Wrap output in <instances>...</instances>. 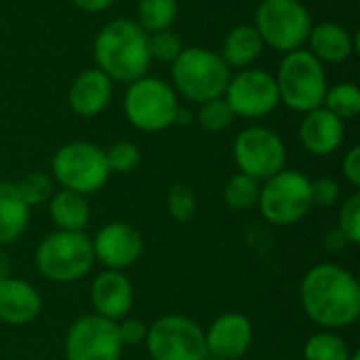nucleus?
<instances>
[{
	"label": "nucleus",
	"instance_id": "1",
	"mask_svg": "<svg viewBox=\"0 0 360 360\" xmlns=\"http://www.w3.org/2000/svg\"><path fill=\"white\" fill-rule=\"evenodd\" d=\"M300 304L304 314L321 329H346L360 316L359 281L344 266L316 264L300 283Z\"/></svg>",
	"mask_w": 360,
	"mask_h": 360
},
{
	"label": "nucleus",
	"instance_id": "2",
	"mask_svg": "<svg viewBox=\"0 0 360 360\" xmlns=\"http://www.w3.org/2000/svg\"><path fill=\"white\" fill-rule=\"evenodd\" d=\"M95 68L114 84L148 76L152 65L150 34L135 19H112L97 32L93 40Z\"/></svg>",
	"mask_w": 360,
	"mask_h": 360
},
{
	"label": "nucleus",
	"instance_id": "3",
	"mask_svg": "<svg viewBox=\"0 0 360 360\" xmlns=\"http://www.w3.org/2000/svg\"><path fill=\"white\" fill-rule=\"evenodd\" d=\"M232 70L219 53L205 46H186L171 63V86L177 97L192 103H207L224 97Z\"/></svg>",
	"mask_w": 360,
	"mask_h": 360
},
{
	"label": "nucleus",
	"instance_id": "4",
	"mask_svg": "<svg viewBox=\"0 0 360 360\" xmlns=\"http://www.w3.org/2000/svg\"><path fill=\"white\" fill-rule=\"evenodd\" d=\"M274 80L281 103L300 114L321 108L329 89L325 65L308 49L285 53Z\"/></svg>",
	"mask_w": 360,
	"mask_h": 360
},
{
	"label": "nucleus",
	"instance_id": "5",
	"mask_svg": "<svg viewBox=\"0 0 360 360\" xmlns=\"http://www.w3.org/2000/svg\"><path fill=\"white\" fill-rule=\"evenodd\" d=\"M34 264L40 276L51 283L68 285L82 281L95 266L91 236L86 232L55 230L36 247Z\"/></svg>",
	"mask_w": 360,
	"mask_h": 360
},
{
	"label": "nucleus",
	"instance_id": "6",
	"mask_svg": "<svg viewBox=\"0 0 360 360\" xmlns=\"http://www.w3.org/2000/svg\"><path fill=\"white\" fill-rule=\"evenodd\" d=\"M312 25V13L302 0H259L253 15L264 46L283 55L304 49Z\"/></svg>",
	"mask_w": 360,
	"mask_h": 360
},
{
	"label": "nucleus",
	"instance_id": "7",
	"mask_svg": "<svg viewBox=\"0 0 360 360\" xmlns=\"http://www.w3.org/2000/svg\"><path fill=\"white\" fill-rule=\"evenodd\" d=\"M110 169L105 160V150L91 141H68L53 154L51 177L61 190H70L82 196L99 192L108 179Z\"/></svg>",
	"mask_w": 360,
	"mask_h": 360
},
{
	"label": "nucleus",
	"instance_id": "8",
	"mask_svg": "<svg viewBox=\"0 0 360 360\" xmlns=\"http://www.w3.org/2000/svg\"><path fill=\"white\" fill-rule=\"evenodd\" d=\"M177 108L179 97L162 78L141 76L124 91V116L141 133H160L173 127Z\"/></svg>",
	"mask_w": 360,
	"mask_h": 360
},
{
	"label": "nucleus",
	"instance_id": "9",
	"mask_svg": "<svg viewBox=\"0 0 360 360\" xmlns=\"http://www.w3.org/2000/svg\"><path fill=\"white\" fill-rule=\"evenodd\" d=\"M257 207L262 217L272 226H293L302 221L314 207L308 175L295 169L278 171L262 181Z\"/></svg>",
	"mask_w": 360,
	"mask_h": 360
},
{
	"label": "nucleus",
	"instance_id": "10",
	"mask_svg": "<svg viewBox=\"0 0 360 360\" xmlns=\"http://www.w3.org/2000/svg\"><path fill=\"white\" fill-rule=\"evenodd\" d=\"M232 156L238 173H245L262 184L285 169L287 146L270 127L251 124L234 137Z\"/></svg>",
	"mask_w": 360,
	"mask_h": 360
},
{
	"label": "nucleus",
	"instance_id": "11",
	"mask_svg": "<svg viewBox=\"0 0 360 360\" xmlns=\"http://www.w3.org/2000/svg\"><path fill=\"white\" fill-rule=\"evenodd\" d=\"M146 348L152 360H202L205 329L184 314H167L148 325Z\"/></svg>",
	"mask_w": 360,
	"mask_h": 360
},
{
	"label": "nucleus",
	"instance_id": "12",
	"mask_svg": "<svg viewBox=\"0 0 360 360\" xmlns=\"http://www.w3.org/2000/svg\"><path fill=\"white\" fill-rule=\"evenodd\" d=\"M224 99L234 116L245 120H262L281 103L274 74L255 65L238 70L234 76H230Z\"/></svg>",
	"mask_w": 360,
	"mask_h": 360
},
{
	"label": "nucleus",
	"instance_id": "13",
	"mask_svg": "<svg viewBox=\"0 0 360 360\" xmlns=\"http://www.w3.org/2000/svg\"><path fill=\"white\" fill-rule=\"evenodd\" d=\"M122 350L116 323L95 312L76 319L63 342L65 360H120Z\"/></svg>",
	"mask_w": 360,
	"mask_h": 360
},
{
	"label": "nucleus",
	"instance_id": "14",
	"mask_svg": "<svg viewBox=\"0 0 360 360\" xmlns=\"http://www.w3.org/2000/svg\"><path fill=\"white\" fill-rule=\"evenodd\" d=\"M95 262H99L105 270H127L135 266L143 253V236L141 232L127 221H110L97 230L91 238Z\"/></svg>",
	"mask_w": 360,
	"mask_h": 360
},
{
	"label": "nucleus",
	"instance_id": "15",
	"mask_svg": "<svg viewBox=\"0 0 360 360\" xmlns=\"http://www.w3.org/2000/svg\"><path fill=\"white\" fill-rule=\"evenodd\" d=\"M253 325L240 312H226L205 329L207 356L215 360H240L253 346Z\"/></svg>",
	"mask_w": 360,
	"mask_h": 360
},
{
	"label": "nucleus",
	"instance_id": "16",
	"mask_svg": "<svg viewBox=\"0 0 360 360\" xmlns=\"http://www.w3.org/2000/svg\"><path fill=\"white\" fill-rule=\"evenodd\" d=\"M346 139V122L331 114L327 108L306 112L300 122V143L312 156L335 154Z\"/></svg>",
	"mask_w": 360,
	"mask_h": 360
},
{
	"label": "nucleus",
	"instance_id": "17",
	"mask_svg": "<svg viewBox=\"0 0 360 360\" xmlns=\"http://www.w3.org/2000/svg\"><path fill=\"white\" fill-rule=\"evenodd\" d=\"M135 291L131 281L118 270H103L91 283V304L95 314L118 323L133 308Z\"/></svg>",
	"mask_w": 360,
	"mask_h": 360
},
{
	"label": "nucleus",
	"instance_id": "18",
	"mask_svg": "<svg viewBox=\"0 0 360 360\" xmlns=\"http://www.w3.org/2000/svg\"><path fill=\"white\" fill-rule=\"evenodd\" d=\"M114 97V82L97 68L80 72L68 91V105L80 118L99 116Z\"/></svg>",
	"mask_w": 360,
	"mask_h": 360
},
{
	"label": "nucleus",
	"instance_id": "19",
	"mask_svg": "<svg viewBox=\"0 0 360 360\" xmlns=\"http://www.w3.org/2000/svg\"><path fill=\"white\" fill-rule=\"evenodd\" d=\"M40 310L42 297L32 283L11 276L0 283V321L4 325H27L38 319Z\"/></svg>",
	"mask_w": 360,
	"mask_h": 360
},
{
	"label": "nucleus",
	"instance_id": "20",
	"mask_svg": "<svg viewBox=\"0 0 360 360\" xmlns=\"http://www.w3.org/2000/svg\"><path fill=\"white\" fill-rule=\"evenodd\" d=\"M310 53L325 65V63H344L356 51V36L342 23L323 21L312 25L308 42Z\"/></svg>",
	"mask_w": 360,
	"mask_h": 360
},
{
	"label": "nucleus",
	"instance_id": "21",
	"mask_svg": "<svg viewBox=\"0 0 360 360\" xmlns=\"http://www.w3.org/2000/svg\"><path fill=\"white\" fill-rule=\"evenodd\" d=\"M264 49L266 46L253 23H240L226 34L219 57L230 70H245L262 57Z\"/></svg>",
	"mask_w": 360,
	"mask_h": 360
},
{
	"label": "nucleus",
	"instance_id": "22",
	"mask_svg": "<svg viewBox=\"0 0 360 360\" xmlns=\"http://www.w3.org/2000/svg\"><path fill=\"white\" fill-rule=\"evenodd\" d=\"M49 215L57 230L84 232L91 221V207L86 196L70 190H59L49 200Z\"/></svg>",
	"mask_w": 360,
	"mask_h": 360
},
{
	"label": "nucleus",
	"instance_id": "23",
	"mask_svg": "<svg viewBox=\"0 0 360 360\" xmlns=\"http://www.w3.org/2000/svg\"><path fill=\"white\" fill-rule=\"evenodd\" d=\"M30 207L13 181H0V247L15 243L30 224Z\"/></svg>",
	"mask_w": 360,
	"mask_h": 360
},
{
	"label": "nucleus",
	"instance_id": "24",
	"mask_svg": "<svg viewBox=\"0 0 360 360\" xmlns=\"http://www.w3.org/2000/svg\"><path fill=\"white\" fill-rule=\"evenodd\" d=\"M177 0H139L135 21L148 34H156L162 30H171V25L177 19Z\"/></svg>",
	"mask_w": 360,
	"mask_h": 360
},
{
	"label": "nucleus",
	"instance_id": "25",
	"mask_svg": "<svg viewBox=\"0 0 360 360\" xmlns=\"http://www.w3.org/2000/svg\"><path fill=\"white\" fill-rule=\"evenodd\" d=\"M352 350L335 331H319L304 344V360H350Z\"/></svg>",
	"mask_w": 360,
	"mask_h": 360
},
{
	"label": "nucleus",
	"instance_id": "26",
	"mask_svg": "<svg viewBox=\"0 0 360 360\" xmlns=\"http://www.w3.org/2000/svg\"><path fill=\"white\" fill-rule=\"evenodd\" d=\"M259 188L262 184L245 173H234L224 184V202L234 211H251L257 207L259 200Z\"/></svg>",
	"mask_w": 360,
	"mask_h": 360
},
{
	"label": "nucleus",
	"instance_id": "27",
	"mask_svg": "<svg viewBox=\"0 0 360 360\" xmlns=\"http://www.w3.org/2000/svg\"><path fill=\"white\" fill-rule=\"evenodd\" d=\"M323 108H327L344 122L354 120L360 114V89L354 82H338L329 86Z\"/></svg>",
	"mask_w": 360,
	"mask_h": 360
},
{
	"label": "nucleus",
	"instance_id": "28",
	"mask_svg": "<svg viewBox=\"0 0 360 360\" xmlns=\"http://www.w3.org/2000/svg\"><path fill=\"white\" fill-rule=\"evenodd\" d=\"M17 192L21 196V200L32 209V207H40L44 202L51 200V196L55 194V181L49 173L44 171H30L27 175H23L17 184Z\"/></svg>",
	"mask_w": 360,
	"mask_h": 360
},
{
	"label": "nucleus",
	"instance_id": "29",
	"mask_svg": "<svg viewBox=\"0 0 360 360\" xmlns=\"http://www.w3.org/2000/svg\"><path fill=\"white\" fill-rule=\"evenodd\" d=\"M234 118L236 116H234V112L230 110V105H228V101L224 97L200 103L198 112H196V122L207 133H221V131L230 129Z\"/></svg>",
	"mask_w": 360,
	"mask_h": 360
},
{
	"label": "nucleus",
	"instance_id": "30",
	"mask_svg": "<svg viewBox=\"0 0 360 360\" xmlns=\"http://www.w3.org/2000/svg\"><path fill=\"white\" fill-rule=\"evenodd\" d=\"M167 211L171 219L186 224L196 215V194L188 184H175L171 186L167 194Z\"/></svg>",
	"mask_w": 360,
	"mask_h": 360
},
{
	"label": "nucleus",
	"instance_id": "31",
	"mask_svg": "<svg viewBox=\"0 0 360 360\" xmlns=\"http://www.w3.org/2000/svg\"><path fill=\"white\" fill-rule=\"evenodd\" d=\"M105 160L110 173H131L141 162V150L133 141H116L105 150Z\"/></svg>",
	"mask_w": 360,
	"mask_h": 360
},
{
	"label": "nucleus",
	"instance_id": "32",
	"mask_svg": "<svg viewBox=\"0 0 360 360\" xmlns=\"http://www.w3.org/2000/svg\"><path fill=\"white\" fill-rule=\"evenodd\" d=\"M338 230L346 236L350 247L360 245V192H352L340 213H338Z\"/></svg>",
	"mask_w": 360,
	"mask_h": 360
},
{
	"label": "nucleus",
	"instance_id": "33",
	"mask_svg": "<svg viewBox=\"0 0 360 360\" xmlns=\"http://www.w3.org/2000/svg\"><path fill=\"white\" fill-rule=\"evenodd\" d=\"M186 49L184 40L179 34H175L173 30H162L156 34H150V53H152V61H160V63H173L181 51Z\"/></svg>",
	"mask_w": 360,
	"mask_h": 360
},
{
	"label": "nucleus",
	"instance_id": "34",
	"mask_svg": "<svg viewBox=\"0 0 360 360\" xmlns=\"http://www.w3.org/2000/svg\"><path fill=\"white\" fill-rule=\"evenodd\" d=\"M310 190H312V205L323 207V209L338 205V200L342 196V188L333 177H319V179L310 181Z\"/></svg>",
	"mask_w": 360,
	"mask_h": 360
},
{
	"label": "nucleus",
	"instance_id": "35",
	"mask_svg": "<svg viewBox=\"0 0 360 360\" xmlns=\"http://www.w3.org/2000/svg\"><path fill=\"white\" fill-rule=\"evenodd\" d=\"M116 329H118V338H120V344L127 348H135L139 344H146V335H148V325L139 319H131V316H124L116 323Z\"/></svg>",
	"mask_w": 360,
	"mask_h": 360
},
{
	"label": "nucleus",
	"instance_id": "36",
	"mask_svg": "<svg viewBox=\"0 0 360 360\" xmlns=\"http://www.w3.org/2000/svg\"><path fill=\"white\" fill-rule=\"evenodd\" d=\"M342 171H344V177L348 179V184L359 190L360 188V148L359 146H352L344 160H342Z\"/></svg>",
	"mask_w": 360,
	"mask_h": 360
},
{
	"label": "nucleus",
	"instance_id": "37",
	"mask_svg": "<svg viewBox=\"0 0 360 360\" xmlns=\"http://www.w3.org/2000/svg\"><path fill=\"white\" fill-rule=\"evenodd\" d=\"M346 247H350V243L346 240V236L338 228L331 230V232H327V236H325V251H329V253H342Z\"/></svg>",
	"mask_w": 360,
	"mask_h": 360
},
{
	"label": "nucleus",
	"instance_id": "38",
	"mask_svg": "<svg viewBox=\"0 0 360 360\" xmlns=\"http://www.w3.org/2000/svg\"><path fill=\"white\" fill-rule=\"evenodd\" d=\"M70 2L84 13H101L108 11L116 0H70Z\"/></svg>",
	"mask_w": 360,
	"mask_h": 360
},
{
	"label": "nucleus",
	"instance_id": "39",
	"mask_svg": "<svg viewBox=\"0 0 360 360\" xmlns=\"http://www.w3.org/2000/svg\"><path fill=\"white\" fill-rule=\"evenodd\" d=\"M11 276V257L4 247H0V283Z\"/></svg>",
	"mask_w": 360,
	"mask_h": 360
},
{
	"label": "nucleus",
	"instance_id": "40",
	"mask_svg": "<svg viewBox=\"0 0 360 360\" xmlns=\"http://www.w3.org/2000/svg\"><path fill=\"white\" fill-rule=\"evenodd\" d=\"M192 114H190V110H186V108H177V114H175V122L173 124H177V127H186L188 122H192Z\"/></svg>",
	"mask_w": 360,
	"mask_h": 360
},
{
	"label": "nucleus",
	"instance_id": "41",
	"mask_svg": "<svg viewBox=\"0 0 360 360\" xmlns=\"http://www.w3.org/2000/svg\"><path fill=\"white\" fill-rule=\"evenodd\" d=\"M350 360H360V352H359V350H354V352H352V356H350Z\"/></svg>",
	"mask_w": 360,
	"mask_h": 360
},
{
	"label": "nucleus",
	"instance_id": "42",
	"mask_svg": "<svg viewBox=\"0 0 360 360\" xmlns=\"http://www.w3.org/2000/svg\"><path fill=\"white\" fill-rule=\"evenodd\" d=\"M202 360H215V359H211V356H205V359Z\"/></svg>",
	"mask_w": 360,
	"mask_h": 360
}]
</instances>
